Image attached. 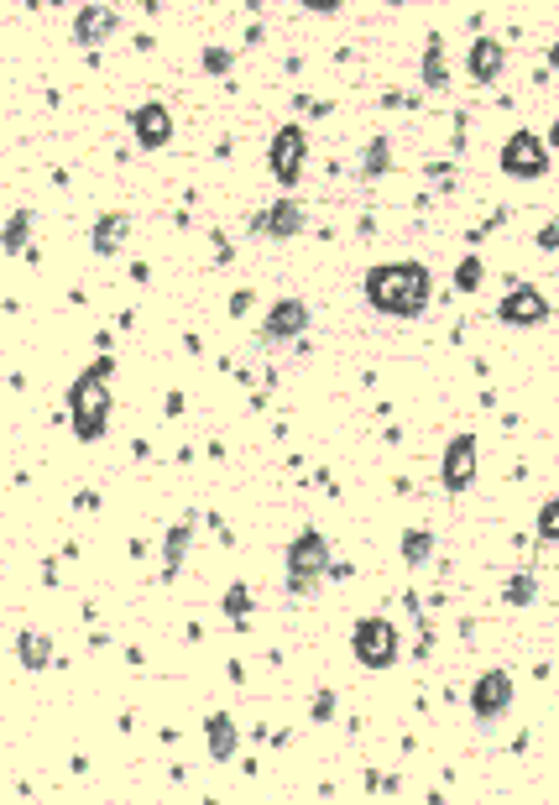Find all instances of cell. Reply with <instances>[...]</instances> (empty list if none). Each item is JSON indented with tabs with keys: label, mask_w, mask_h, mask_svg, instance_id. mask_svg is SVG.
<instances>
[{
	"label": "cell",
	"mask_w": 559,
	"mask_h": 805,
	"mask_svg": "<svg viewBox=\"0 0 559 805\" xmlns=\"http://www.w3.org/2000/svg\"><path fill=\"white\" fill-rule=\"evenodd\" d=\"M439 481H445V492H465L476 481V434H455V440L445 445Z\"/></svg>",
	"instance_id": "obj_12"
},
{
	"label": "cell",
	"mask_w": 559,
	"mask_h": 805,
	"mask_svg": "<svg viewBox=\"0 0 559 805\" xmlns=\"http://www.w3.org/2000/svg\"><path fill=\"white\" fill-rule=\"evenodd\" d=\"M539 251H559V220H549V225L539 230Z\"/></svg>",
	"instance_id": "obj_30"
},
{
	"label": "cell",
	"mask_w": 559,
	"mask_h": 805,
	"mask_svg": "<svg viewBox=\"0 0 559 805\" xmlns=\"http://www.w3.org/2000/svg\"><path fill=\"white\" fill-rule=\"evenodd\" d=\"M204 738H209V758H215V764H230L236 748H241V732H236V722H230L225 711H209L204 717Z\"/></svg>",
	"instance_id": "obj_16"
},
{
	"label": "cell",
	"mask_w": 559,
	"mask_h": 805,
	"mask_svg": "<svg viewBox=\"0 0 559 805\" xmlns=\"http://www.w3.org/2000/svg\"><path fill=\"white\" fill-rule=\"evenodd\" d=\"M6 257H16V251H27L32 246V210H16L11 220H6Z\"/></svg>",
	"instance_id": "obj_23"
},
{
	"label": "cell",
	"mask_w": 559,
	"mask_h": 805,
	"mask_svg": "<svg viewBox=\"0 0 559 805\" xmlns=\"http://www.w3.org/2000/svg\"><path fill=\"white\" fill-rule=\"evenodd\" d=\"M554 168V152H549V142L544 136H533L528 126H518L502 142V173L507 178H523V183H533V178H544Z\"/></svg>",
	"instance_id": "obj_5"
},
{
	"label": "cell",
	"mask_w": 559,
	"mask_h": 805,
	"mask_svg": "<svg viewBox=\"0 0 559 805\" xmlns=\"http://www.w3.org/2000/svg\"><path fill=\"white\" fill-rule=\"evenodd\" d=\"M533 596H539V575H533V570H512V575H507V586H502V602L523 612V607L533 602Z\"/></svg>",
	"instance_id": "obj_20"
},
{
	"label": "cell",
	"mask_w": 559,
	"mask_h": 805,
	"mask_svg": "<svg viewBox=\"0 0 559 805\" xmlns=\"http://www.w3.org/2000/svg\"><path fill=\"white\" fill-rule=\"evenodd\" d=\"M304 163H309V131L304 126H277L272 142H267V168H272V178L283 183V189H293V183L304 178Z\"/></svg>",
	"instance_id": "obj_6"
},
{
	"label": "cell",
	"mask_w": 559,
	"mask_h": 805,
	"mask_svg": "<svg viewBox=\"0 0 559 805\" xmlns=\"http://www.w3.org/2000/svg\"><path fill=\"white\" fill-rule=\"evenodd\" d=\"M309 717H314V722H330V717H335V690H314Z\"/></svg>",
	"instance_id": "obj_28"
},
{
	"label": "cell",
	"mask_w": 559,
	"mask_h": 805,
	"mask_svg": "<svg viewBox=\"0 0 559 805\" xmlns=\"http://www.w3.org/2000/svg\"><path fill=\"white\" fill-rule=\"evenodd\" d=\"M53 654H58V649H53L48 633H32V628L16 633V659H21V670H48Z\"/></svg>",
	"instance_id": "obj_18"
},
{
	"label": "cell",
	"mask_w": 559,
	"mask_h": 805,
	"mask_svg": "<svg viewBox=\"0 0 559 805\" xmlns=\"http://www.w3.org/2000/svg\"><path fill=\"white\" fill-rule=\"evenodd\" d=\"M481 278H486L481 257H465V262L455 267V293H476V288H481Z\"/></svg>",
	"instance_id": "obj_25"
},
{
	"label": "cell",
	"mask_w": 559,
	"mask_h": 805,
	"mask_svg": "<svg viewBox=\"0 0 559 805\" xmlns=\"http://www.w3.org/2000/svg\"><path fill=\"white\" fill-rule=\"evenodd\" d=\"M131 136L142 142V152H162V147L173 142V110L157 105V100L136 105V110H131Z\"/></svg>",
	"instance_id": "obj_11"
},
{
	"label": "cell",
	"mask_w": 559,
	"mask_h": 805,
	"mask_svg": "<svg viewBox=\"0 0 559 805\" xmlns=\"http://www.w3.org/2000/svg\"><path fill=\"white\" fill-rule=\"evenodd\" d=\"M434 298V272L424 262H382L366 272V304L392 319H418Z\"/></svg>",
	"instance_id": "obj_1"
},
{
	"label": "cell",
	"mask_w": 559,
	"mask_h": 805,
	"mask_svg": "<svg viewBox=\"0 0 559 805\" xmlns=\"http://www.w3.org/2000/svg\"><path fill=\"white\" fill-rule=\"evenodd\" d=\"M115 27H121V16L110 6H79L74 11V42L79 48H100V42L115 37Z\"/></svg>",
	"instance_id": "obj_14"
},
{
	"label": "cell",
	"mask_w": 559,
	"mask_h": 805,
	"mask_svg": "<svg viewBox=\"0 0 559 805\" xmlns=\"http://www.w3.org/2000/svg\"><path fill=\"white\" fill-rule=\"evenodd\" d=\"M330 539L319 528H304L293 544H288V596H309L319 581H330Z\"/></svg>",
	"instance_id": "obj_3"
},
{
	"label": "cell",
	"mask_w": 559,
	"mask_h": 805,
	"mask_svg": "<svg viewBox=\"0 0 559 805\" xmlns=\"http://www.w3.org/2000/svg\"><path fill=\"white\" fill-rule=\"evenodd\" d=\"M351 654L361 670H392L403 659V633L392 628V617H361L351 628Z\"/></svg>",
	"instance_id": "obj_4"
},
{
	"label": "cell",
	"mask_w": 559,
	"mask_h": 805,
	"mask_svg": "<svg viewBox=\"0 0 559 805\" xmlns=\"http://www.w3.org/2000/svg\"><path fill=\"white\" fill-rule=\"evenodd\" d=\"M549 68H559V37L549 42Z\"/></svg>",
	"instance_id": "obj_32"
},
{
	"label": "cell",
	"mask_w": 559,
	"mask_h": 805,
	"mask_svg": "<svg viewBox=\"0 0 559 805\" xmlns=\"http://www.w3.org/2000/svg\"><path fill=\"white\" fill-rule=\"evenodd\" d=\"M304 225H309V210L298 199H272L267 210L251 220V236H262V241H293V236H304Z\"/></svg>",
	"instance_id": "obj_8"
},
{
	"label": "cell",
	"mask_w": 559,
	"mask_h": 805,
	"mask_svg": "<svg viewBox=\"0 0 559 805\" xmlns=\"http://www.w3.org/2000/svg\"><path fill=\"white\" fill-rule=\"evenodd\" d=\"M429 555H434V528H408V534H403V560L413 570H424Z\"/></svg>",
	"instance_id": "obj_22"
},
{
	"label": "cell",
	"mask_w": 559,
	"mask_h": 805,
	"mask_svg": "<svg viewBox=\"0 0 559 805\" xmlns=\"http://www.w3.org/2000/svg\"><path fill=\"white\" fill-rule=\"evenodd\" d=\"M126 236H131V215H100L95 230H89V246H95V257H115Z\"/></svg>",
	"instance_id": "obj_17"
},
{
	"label": "cell",
	"mask_w": 559,
	"mask_h": 805,
	"mask_svg": "<svg viewBox=\"0 0 559 805\" xmlns=\"http://www.w3.org/2000/svg\"><path fill=\"white\" fill-rule=\"evenodd\" d=\"M199 63H204V74H230V68H236V53H230V48H215V42H209V48L199 53Z\"/></svg>",
	"instance_id": "obj_27"
},
{
	"label": "cell",
	"mask_w": 559,
	"mask_h": 805,
	"mask_svg": "<svg viewBox=\"0 0 559 805\" xmlns=\"http://www.w3.org/2000/svg\"><path fill=\"white\" fill-rule=\"evenodd\" d=\"M189 544H194V518L183 513L173 528H168V544H162V581H178L183 575V560H189Z\"/></svg>",
	"instance_id": "obj_15"
},
{
	"label": "cell",
	"mask_w": 559,
	"mask_h": 805,
	"mask_svg": "<svg viewBox=\"0 0 559 805\" xmlns=\"http://www.w3.org/2000/svg\"><path fill=\"white\" fill-rule=\"evenodd\" d=\"M309 335V304L304 298H277L262 319V345H288Z\"/></svg>",
	"instance_id": "obj_9"
},
{
	"label": "cell",
	"mask_w": 559,
	"mask_h": 805,
	"mask_svg": "<svg viewBox=\"0 0 559 805\" xmlns=\"http://www.w3.org/2000/svg\"><path fill=\"white\" fill-rule=\"evenodd\" d=\"M549 152H559V115H554V126H549Z\"/></svg>",
	"instance_id": "obj_31"
},
{
	"label": "cell",
	"mask_w": 559,
	"mask_h": 805,
	"mask_svg": "<svg viewBox=\"0 0 559 805\" xmlns=\"http://www.w3.org/2000/svg\"><path fill=\"white\" fill-rule=\"evenodd\" d=\"M387 168H392V142H387V136H371L366 152H361V178H366V183H377Z\"/></svg>",
	"instance_id": "obj_21"
},
{
	"label": "cell",
	"mask_w": 559,
	"mask_h": 805,
	"mask_svg": "<svg viewBox=\"0 0 559 805\" xmlns=\"http://www.w3.org/2000/svg\"><path fill=\"white\" fill-rule=\"evenodd\" d=\"M251 304H256V293H251V288L230 293V314H236V319H241V314H251Z\"/></svg>",
	"instance_id": "obj_29"
},
{
	"label": "cell",
	"mask_w": 559,
	"mask_h": 805,
	"mask_svg": "<svg viewBox=\"0 0 559 805\" xmlns=\"http://www.w3.org/2000/svg\"><path fill=\"white\" fill-rule=\"evenodd\" d=\"M507 68V48L497 37H476L471 53H465V74H471V84H497Z\"/></svg>",
	"instance_id": "obj_13"
},
{
	"label": "cell",
	"mask_w": 559,
	"mask_h": 805,
	"mask_svg": "<svg viewBox=\"0 0 559 805\" xmlns=\"http://www.w3.org/2000/svg\"><path fill=\"white\" fill-rule=\"evenodd\" d=\"M424 84L434 89V95H445L450 89V68H445V42L429 37V48H424Z\"/></svg>",
	"instance_id": "obj_19"
},
{
	"label": "cell",
	"mask_w": 559,
	"mask_h": 805,
	"mask_svg": "<svg viewBox=\"0 0 559 805\" xmlns=\"http://www.w3.org/2000/svg\"><path fill=\"white\" fill-rule=\"evenodd\" d=\"M533 528H539L544 544H559V497L544 502V508H539V523H533Z\"/></svg>",
	"instance_id": "obj_26"
},
{
	"label": "cell",
	"mask_w": 559,
	"mask_h": 805,
	"mask_svg": "<svg viewBox=\"0 0 559 805\" xmlns=\"http://www.w3.org/2000/svg\"><path fill=\"white\" fill-rule=\"evenodd\" d=\"M110 377H115V361L100 356L89 361L84 372L74 377V387H68V424H74L79 445H100L105 429H110Z\"/></svg>",
	"instance_id": "obj_2"
},
{
	"label": "cell",
	"mask_w": 559,
	"mask_h": 805,
	"mask_svg": "<svg viewBox=\"0 0 559 805\" xmlns=\"http://www.w3.org/2000/svg\"><path fill=\"white\" fill-rule=\"evenodd\" d=\"M497 319L512 325V330H533V325H544V319H549V298L533 283H512L502 293V304H497Z\"/></svg>",
	"instance_id": "obj_7"
},
{
	"label": "cell",
	"mask_w": 559,
	"mask_h": 805,
	"mask_svg": "<svg viewBox=\"0 0 559 805\" xmlns=\"http://www.w3.org/2000/svg\"><path fill=\"white\" fill-rule=\"evenodd\" d=\"M220 612L230 617V623H246V612H251V586H246V581H230V586H225Z\"/></svg>",
	"instance_id": "obj_24"
},
{
	"label": "cell",
	"mask_w": 559,
	"mask_h": 805,
	"mask_svg": "<svg viewBox=\"0 0 559 805\" xmlns=\"http://www.w3.org/2000/svg\"><path fill=\"white\" fill-rule=\"evenodd\" d=\"M512 675L507 670H486V675H476V685H471V717L476 722H497L502 711L512 706Z\"/></svg>",
	"instance_id": "obj_10"
}]
</instances>
